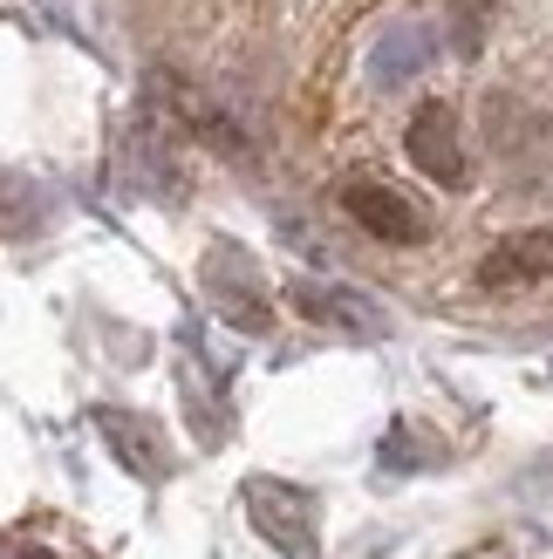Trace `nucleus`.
<instances>
[{
	"instance_id": "f257e3e1",
	"label": "nucleus",
	"mask_w": 553,
	"mask_h": 559,
	"mask_svg": "<svg viewBox=\"0 0 553 559\" xmlns=\"http://www.w3.org/2000/svg\"><path fill=\"white\" fill-rule=\"evenodd\" d=\"M239 506L246 525L281 552V559H315L321 552V498L308 485H287V478H246L239 485Z\"/></svg>"
},
{
	"instance_id": "f03ea898",
	"label": "nucleus",
	"mask_w": 553,
	"mask_h": 559,
	"mask_svg": "<svg viewBox=\"0 0 553 559\" xmlns=\"http://www.w3.org/2000/svg\"><path fill=\"white\" fill-rule=\"evenodd\" d=\"M199 287H205V300H212L239 334H267V328H273L267 280H260V266H254V253H246V246L212 239V253L199 260Z\"/></svg>"
},
{
	"instance_id": "7ed1b4c3",
	"label": "nucleus",
	"mask_w": 553,
	"mask_h": 559,
	"mask_svg": "<svg viewBox=\"0 0 553 559\" xmlns=\"http://www.w3.org/2000/svg\"><path fill=\"white\" fill-rule=\"evenodd\" d=\"M403 151H410V164L431 178V185H445V191H458L464 178H472V164H464V123H458V103H417V117H410V130H403Z\"/></svg>"
},
{
	"instance_id": "20e7f679",
	"label": "nucleus",
	"mask_w": 553,
	"mask_h": 559,
	"mask_svg": "<svg viewBox=\"0 0 553 559\" xmlns=\"http://www.w3.org/2000/svg\"><path fill=\"white\" fill-rule=\"evenodd\" d=\"M546 136H553V123H546V109H533L527 96H485V144H492V157L506 164V171L519 178H540V164H546Z\"/></svg>"
},
{
	"instance_id": "39448f33",
	"label": "nucleus",
	"mask_w": 553,
	"mask_h": 559,
	"mask_svg": "<svg viewBox=\"0 0 553 559\" xmlns=\"http://www.w3.org/2000/svg\"><path fill=\"white\" fill-rule=\"evenodd\" d=\"M96 430H103L109 457H117L130 478H144V485H164V478H172V443H164V430L151 424L144 409L96 403Z\"/></svg>"
},
{
	"instance_id": "423d86ee",
	"label": "nucleus",
	"mask_w": 553,
	"mask_h": 559,
	"mask_svg": "<svg viewBox=\"0 0 553 559\" xmlns=\"http://www.w3.org/2000/svg\"><path fill=\"white\" fill-rule=\"evenodd\" d=\"M342 212L363 226L369 239H383V246H424V212L403 199V191H390V185H376V178H355V185H342Z\"/></svg>"
},
{
	"instance_id": "0eeeda50",
	"label": "nucleus",
	"mask_w": 553,
	"mask_h": 559,
	"mask_svg": "<svg viewBox=\"0 0 553 559\" xmlns=\"http://www.w3.org/2000/svg\"><path fill=\"white\" fill-rule=\"evenodd\" d=\"M287 300L301 307L308 321L321 328H342V334H369V342H383L390 334V314L369 300V294H355V287H336V280H294Z\"/></svg>"
},
{
	"instance_id": "6e6552de",
	"label": "nucleus",
	"mask_w": 553,
	"mask_h": 559,
	"mask_svg": "<svg viewBox=\"0 0 553 559\" xmlns=\"http://www.w3.org/2000/svg\"><path fill=\"white\" fill-rule=\"evenodd\" d=\"M431 62H437V35L424 21H397V27H383L376 48H369V90H403V82H417Z\"/></svg>"
},
{
	"instance_id": "1a4fd4ad",
	"label": "nucleus",
	"mask_w": 553,
	"mask_h": 559,
	"mask_svg": "<svg viewBox=\"0 0 553 559\" xmlns=\"http://www.w3.org/2000/svg\"><path fill=\"white\" fill-rule=\"evenodd\" d=\"M533 280H553V233H546V226L513 233V239H499V246L479 260V287H492V294L533 287Z\"/></svg>"
},
{
	"instance_id": "9d476101",
	"label": "nucleus",
	"mask_w": 553,
	"mask_h": 559,
	"mask_svg": "<svg viewBox=\"0 0 553 559\" xmlns=\"http://www.w3.org/2000/svg\"><path fill=\"white\" fill-rule=\"evenodd\" d=\"M27 233H42V191L0 171V239H27Z\"/></svg>"
},
{
	"instance_id": "9b49d317",
	"label": "nucleus",
	"mask_w": 553,
	"mask_h": 559,
	"mask_svg": "<svg viewBox=\"0 0 553 559\" xmlns=\"http://www.w3.org/2000/svg\"><path fill=\"white\" fill-rule=\"evenodd\" d=\"M492 8H499V0H451V41H458V55H479L485 48Z\"/></svg>"
},
{
	"instance_id": "f8f14e48",
	"label": "nucleus",
	"mask_w": 553,
	"mask_h": 559,
	"mask_svg": "<svg viewBox=\"0 0 553 559\" xmlns=\"http://www.w3.org/2000/svg\"><path fill=\"white\" fill-rule=\"evenodd\" d=\"M519 491H553V457H540L533 471H519Z\"/></svg>"
},
{
	"instance_id": "ddd939ff",
	"label": "nucleus",
	"mask_w": 553,
	"mask_h": 559,
	"mask_svg": "<svg viewBox=\"0 0 553 559\" xmlns=\"http://www.w3.org/2000/svg\"><path fill=\"white\" fill-rule=\"evenodd\" d=\"M8 559H55V552H42V546H14Z\"/></svg>"
}]
</instances>
